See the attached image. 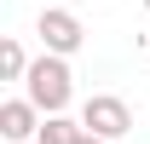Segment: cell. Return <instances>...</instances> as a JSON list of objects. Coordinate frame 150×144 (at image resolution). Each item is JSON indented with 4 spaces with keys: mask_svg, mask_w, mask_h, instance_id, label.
I'll return each instance as SVG.
<instances>
[{
    "mask_svg": "<svg viewBox=\"0 0 150 144\" xmlns=\"http://www.w3.org/2000/svg\"><path fill=\"white\" fill-rule=\"evenodd\" d=\"M23 98L40 109V115H64L75 98V75H69V58H52V52H40L35 58V69H29V81H23Z\"/></svg>",
    "mask_w": 150,
    "mask_h": 144,
    "instance_id": "cell-1",
    "label": "cell"
},
{
    "mask_svg": "<svg viewBox=\"0 0 150 144\" xmlns=\"http://www.w3.org/2000/svg\"><path fill=\"white\" fill-rule=\"evenodd\" d=\"M35 35H40V52H52V58H75L87 46V29H81V18L69 6H46L35 18Z\"/></svg>",
    "mask_w": 150,
    "mask_h": 144,
    "instance_id": "cell-2",
    "label": "cell"
},
{
    "mask_svg": "<svg viewBox=\"0 0 150 144\" xmlns=\"http://www.w3.org/2000/svg\"><path fill=\"white\" fill-rule=\"evenodd\" d=\"M81 127H87L93 138L115 144V138L133 133V109H127V98H115V92H93V98L81 104Z\"/></svg>",
    "mask_w": 150,
    "mask_h": 144,
    "instance_id": "cell-3",
    "label": "cell"
},
{
    "mask_svg": "<svg viewBox=\"0 0 150 144\" xmlns=\"http://www.w3.org/2000/svg\"><path fill=\"white\" fill-rule=\"evenodd\" d=\"M40 115L29 98H6L0 104V138H12V144H23V138H40Z\"/></svg>",
    "mask_w": 150,
    "mask_h": 144,
    "instance_id": "cell-4",
    "label": "cell"
},
{
    "mask_svg": "<svg viewBox=\"0 0 150 144\" xmlns=\"http://www.w3.org/2000/svg\"><path fill=\"white\" fill-rule=\"evenodd\" d=\"M29 69H35V58L23 52L18 35H6L0 40V81H29Z\"/></svg>",
    "mask_w": 150,
    "mask_h": 144,
    "instance_id": "cell-5",
    "label": "cell"
},
{
    "mask_svg": "<svg viewBox=\"0 0 150 144\" xmlns=\"http://www.w3.org/2000/svg\"><path fill=\"white\" fill-rule=\"evenodd\" d=\"M81 138H87L81 115H46V121H40V138H35V144H81Z\"/></svg>",
    "mask_w": 150,
    "mask_h": 144,
    "instance_id": "cell-6",
    "label": "cell"
},
{
    "mask_svg": "<svg viewBox=\"0 0 150 144\" xmlns=\"http://www.w3.org/2000/svg\"><path fill=\"white\" fill-rule=\"evenodd\" d=\"M81 144H104V138H93V133H87V138H81Z\"/></svg>",
    "mask_w": 150,
    "mask_h": 144,
    "instance_id": "cell-7",
    "label": "cell"
},
{
    "mask_svg": "<svg viewBox=\"0 0 150 144\" xmlns=\"http://www.w3.org/2000/svg\"><path fill=\"white\" fill-rule=\"evenodd\" d=\"M139 6H144V12H150V0H139Z\"/></svg>",
    "mask_w": 150,
    "mask_h": 144,
    "instance_id": "cell-8",
    "label": "cell"
},
{
    "mask_svg": "<svg viewBox=\"0 0 150 144\" xmlns=\"http://www.w3.org/2000/svg\"><path fill=\"white\" fill-rule=\"evenodd\" d=\"M75 6H87V0H75Z\"/></svg>",
    "mask_w": 150,
    "mask_h": 144,
    "instance_id": "cell-9",
    "label": "cell"
}]
</instances>
